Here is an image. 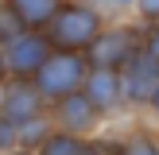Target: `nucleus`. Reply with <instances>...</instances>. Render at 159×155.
Listing matches in <instances>:
<instances>
[{"label": "nucleus", "mask_w": 159, "mask_h": 155, "mask_svg": "<svg viewBox=\"0 0 159 155\" xmlns=\"http://www.w3.org/2000/svg\"><path fill=\"white\" fill-rule=\"evenodd\" d=\"M51 51H66V54H82L89 51V43L101 35V16L93 4L85 0H62V8L51 16V23L43 27Z\"/></svg>", "instance_id": "f257e3e1"}, {"label": "nucleus", "mask_w": 159, "mask_h": 155, "mask_svg": "<svg viewBox=\"0 0 159 155\" xmlns=\"http://www.w3.org/2000/svg\"><path fill=\"white\" fill-rule=\"evenodd\" d=\"M85 74H89V62H85L82 54L51 51V58H47L43 66L35 70L31 85L39 89V97H43L47 105H54V101H62V97H70V93H78V89H82Z\"/></svg>", "instance_id": "f03ea898"}, {"label": "nucleus", "mask_w": 159, "mask_h": 155, "mask_svg": "<svg viewBox=\"0 0 159 155\" xmlns=\"http://www.w3.org/2000/svg\"><path fill=\"white\" fill-rule=\"evenodd\" d=\"M140 51H144V31L113 27V31H101V35L89 43L85 62H89V70H113V74H120Z\"/></svg>", "instance_id": "7ed1b4c3"}, {"label": "nucleus", "mask_w": 159, "mask_h": 155, "mask_svg": "<svg viewBox=\"0 0 159 155\" xmlns=\"http://www.w3.org/2000/svg\"><path fill=\"white\" fill-rule=\"evenodd\" d=\"M51 58V43L43 31H20L12 43H4V66L12 78H35V70Z\"/></svg>", "instance_id": "20e7f679"}, {"label": "nucleus", "mask_w": 159, "mask_h": 155, "mask_svg": "<svg viewBox=\"0 0 159 155\" xmlns=\"http://www.w3.org/2000/svg\"><path fill=\"white\" fill-rule=\"evenodd\" d=\"M47 113V101L39 97V89L27 82V78H8V82H0V116L4 120H12L16 128L27 120H35V116Z\"/></svg>", "instance_id": "39448f33"}, {"label": "nucleus", "mask_w": 159, "mask_h": 155, "mask_svg": "<svg viewBox=\"0 0 159 155\" xmlns=\"http://www.w3.org/2000/svg\"><path fill=\"white\" fill-rule=\"evenodd\" d=\"M120 89L128 105H152L155 89H159V62H152L144 51L120 70Z\"/></svg>", "instance_id": "423d86ee"}, {"label": "nucleus", "mask_w": 159, "mask_h": 155, "mask_svg": "<svg viewBox=\"0 0 159 155\" xmlns=\"http://www.w3.org/2000/svg\"><path fill=\"white\" fill-rule=\"evenodd\" d=\"M82 93L97 108V116H113V113H120L128 105L124 89H120V74H113V70H89L85 82H82Z\"/></svg>", "instance_id": "0eeeda50"}, {"label": "nucleus", "mask_w": 159, "mask_h": 155, "mask_svg": "<svg viewBox=\"0 0 159 155\" xmlns=\"http://www.w3.org/2000/svg\"><path fill=\"white\" fill-rule=\"evenodd\" d=\"M54 124H58V132H74V136H93V128L101 124L97 108L85 101V93H70V97L54 101Z\"/></svg>", "instance_id": "6e6552de"}, {"label": "nucleus", "mask_w": 159, "mask_h": 155, "mask_svg": "<svg viewBox=\"0 0 159 155\" xmlns=\"http://www.w3.org/2000/svg\"><path fill=\"white\" fill-rule=\"evenodd\" d=\"M58 8H62V0H4V12L23 31H43Z\"/></svg>", "instance_id": "1a4fd4ad"}, {"label": "nucleus", "mask_w": 159, "mask_h": 155, "mask_svg": "<svg viewBox=\"0 0 159 155\" xmlns=\"http://www.w3.org/2000/svg\"><path fill=\"white\" fill-rule=\"evenodd\" d=\"M35 155H97V151H93V136H74V132H58L54 128L35 147Z\"/></svg>", "instance_id": "9d476101"}, {"label": "nucleus", "mask_w": 159, "mask_h": 155, "mask_svg": "<svg viewBox=\"0 0 159 155\" xmlns=\"http://www.w3.org/2000/svg\"><path fill=\"white\" fill-rule=\"evenodd\" d=\"M51 116H35V120H27V124H20V128H16V147H23V151H35L39 144H43L47 136H51Z\"/></svg>", "instance_id": "9b49d317"}, {"label": "nucleus", "mask_w": 159, "mask_h": 155, "mask_svg": "<svg viewBox=\"0 0 159 155\" xmlns=\"http://www.w3.org/2000/svg\"><path fill=\"white\" fill-rule=\"evenodd\" d=\"M120 155H159V144L152 132H132L120 140Z\"/></svg>", "instance_id": "f8f14e48"}, {"label": "nucleus", "mask_w": 159, "mask_h": 155, "mask_svg": "<svg viewBox=\"0 0 159 155\" xmlns=\"http://www.w3.org/2000/svg\"><path fill=\"white\" fill-rule=\"evenodd\" d=\"M8 151H16V124L0 116V155H8Z\"/></svg>", "instance_id": "ddd939ff"}, {"label": "nucleus", "mask_w": 159, "mask_h": 155, "mask_svg": "<svg viewBox=\"0 0 159 155\" xmlns=\"http://www.w3.org/2000/svg\"><path fill=\"white\" fill-rule=\"evenodd\" d=\"M144 54L152 62H159V23H155L152 31H144Z\"/></svg>", "instance_id": "4468645a"}, {"label": "nucleus", "mask_w": 159, "mask_h": 155, "mask_svg": "<svg viewBox=\"0 0 159 155\" xmlns=\"http://www.w3.org/2000/svg\"><path fill=\"white\" fill-rule=\"evenodd\" d=\"M136 8L144 12V20H152V23H159V0H136Z\"/></svg>", "instance_id": "2eb2a0df"}, {"label": "nucleus", "mask_w": 159, "mask_h": 155, "mask_svg": "<svg viewBox=\"0 0 159 155\" xmlns=\"http://www.w3.org/2000/svg\"><path fill=\"white\" fill-rule=\"evenodd\" d=\"M85 4H93V8H113V12H120V8H132L136 0H85Z\"/></svg>", "instance_id": "dca6fc26"}, {"label": "nucleus", "mask_w": 159, "mask_h": 155, "mask_svg": "<svg viewBox=\"0 0 159 155\" xmlns=\"http://www.w3.org/2000/svg\"><path fill=\"white\" fill-rule=\"evenodd\" d=\"M8 78V66H4V46H0V82Z\"/></svg>", "instance_id": "f3484780"}, {"label": "nucleus", "mask_w": 159, "mask_h": 155, "mask_svg": "<svg viewBox=\"0 0 159 155\" xmlns=\"http://www.w3.org/2000/svg\"><path fill=\"white\" fill-rule=\"evenodd\" d=\"M152 113L159 116V89H155V97H152Z\"/></svg>", "instance_id": "a211bd4d"}, {"label": "nucleus", "mask_w": 159, "mask_h": 155, "mask_svg": "<svg viewBox=\"0 0 159 155\" xmlns=\"http://www.w3.org/2000/svg\"><path fill=\"white\" fill-rule=\"evenodd\" d=\"M8 155H35V151H23V147H16V151H8Z\"/></svg>", "instance_id": "6ab92c4d"}, {"label": "nucleus", "mask_w": 159, "mask_h": 155, "mask_svg": "<svg viewBox=\"0 0 159 155\" xmlns=\"http://www.w3.org/2000/svg\"><path fill=\"white\" fill-rule=\"evenodd\" d=\"M0 8H4V0H0Z\"/></svg>", "instance_id": "aec40b11"}, {"label": "nucleus", "mask_w": 159, "mask_h": 155, "mask_svg": "<svg viewBox=\"0 0 159 155\" xmlns=\"http://www.w3.org/2000/svg\"><path fill=\"white\" fill-rule=\"evenodd\" d=\"M155 144H159V136H155Z\"/></svg>", "instance_id": "412c9836"}]
</instances>
